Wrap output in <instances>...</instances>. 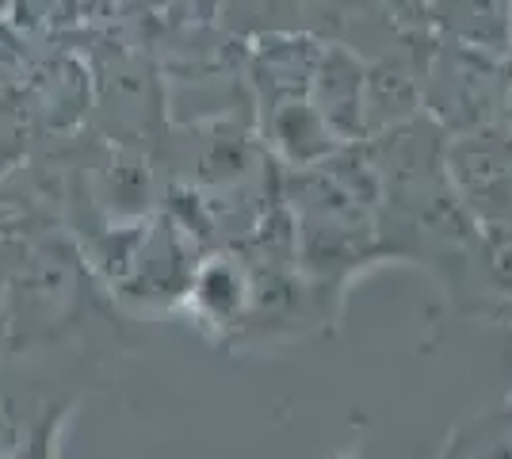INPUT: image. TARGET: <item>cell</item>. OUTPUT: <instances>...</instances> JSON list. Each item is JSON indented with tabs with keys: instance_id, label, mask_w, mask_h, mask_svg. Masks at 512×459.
<instances>
[{
	"instance_id": "cell-4",
	"label": "cell",
	"mask_w": 512,
	"mask_h": 459,
	"mask_svg": "<svg viewBox=\"0 0 512 459\" xmlns=\"http://www.w3.org/2000/svg\"><path fill=\"white\" fill-rule=\"evenodd\" d=\"M497 127H505L512 134V58L501 62V81H497Z\"/></svg>"
},
{
	"instance_id": "cell-3",
	"label": "cell",
	"mask_w": 512,
	"mask_h": 459,
	"mask_svg": "<svg viewBox=\"0 0 512 459\" xmlns=\"http://www.w3.org/2000/svg\"><path fill=\"white\" fill-rule=\"evenodd\" d=\"M512 0H444V27L451 43L474 46L486 54H509Z\"/></svg>"
},
{
	"instance_id": "cell-5",
	"label": "cell",
	"mask_w": 512,
	"mask_h": 459,
	"mask_svg": "<svg viewBox=\"0 0 512 459\" xmlns=\"http://www.w3.org/2000/svg\"><path fill=\"white\" fill-rule=\"evenodd\" d=\"M509 54H512V16H509Z\"/></svg>"
},
{
	"instance_id": "cell-2",
	"label": "cell",
	"mask_w": 512,
	"mask_h": 459,
	"mask_svg": "<svg viewBox=\"0 0 512 459\" xmlns=\"http://www.w3.org/2000/svg\"><path fill=\"white\" fill-rule=\"evenodd\" d=\"M432 108L459 131H478L497 119V81L501 62L497 54L474 46L451 43L432 69Z\"/></svg>"
},
{
	"instance_id": "cell-1",
	"label": "cell",
	"mask_w": 512,
	"mask_h": 459,
	"mask_svg": "<svg viewBox=\"0 0 512 459\" xmlns=\"http://www.w3.org/2000/svg\"><path fill=\"white\" fill-rule=\"evenodd\" d=\"M448 176L478 219H512V134L497 123L463 131L448 146Z\"/></svg>"
}]
</instances>
